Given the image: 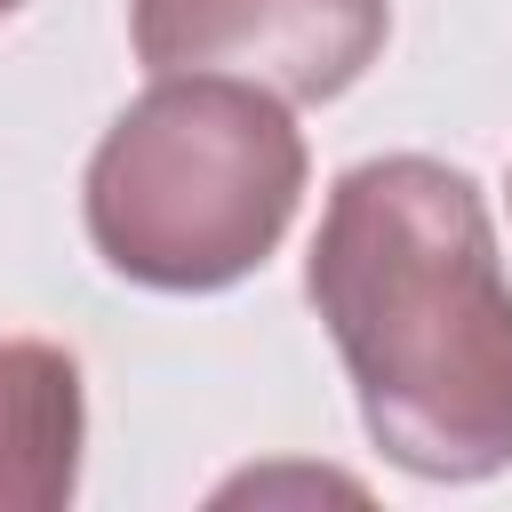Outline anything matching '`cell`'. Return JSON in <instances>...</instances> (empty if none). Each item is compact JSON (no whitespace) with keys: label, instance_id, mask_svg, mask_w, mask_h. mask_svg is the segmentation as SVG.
<instances>
[{"label":"cell","instance_id":"obj_1","mask_svg":"<svg viewBox=\"0 0 512 512\" xmlns=\"http://www.w3.org/2000/svg\"><path fill=\"white\" fill-rule=\"evenodd\" d=\"M304 280L392 464L424 480L512 464V280L472 176L416 152L360 160Z\"/></svg>","mask_w":512,"mask_h":512},{"label":"cell","instance_id":"obj_2","mask_svg":"<svg viewBox=\"0 0 512 512\" xmlns=\"http://www.w3.org/2000/svg\"><path fill=\"white\" fill-rule=\"evenodd\" d=\"M304 192V136L272 88L160 72L88 160V232L144 288H224L272 256Z\"/></svg>","mask_w":512,"mask_h":512},{"label":"cell","instance_id":"obj_3","mask_svg":"<svg viewBox=\"0 0 512 512\" xmlns=\"http://www.w3.org/2000/svg\"><path fill=\"white\" fill-rule=\"evenodd\" d=\"M392 0H136L152 72H224L288 104L344 96L384 48Z\"/></svg>","mask_w":512,"mask_h":512},{"label":"cell","instance_id":"obj_4","mask_svg":"<svg viewBox=\"0 0 512 512\" xmlns=\"http://www.w3.org/2000/svg\"><path fill=\"white\" fill-rule=\"evenodd\" d=\"M80 472V368L56 344H0V512H56Z\"/></svg>","mask_w":512,"mask_h":512},{"label":"cell","instance_id":"obj_5","mask_svg":"<svg viewBox=\"0 0 512 512\" xmlns=\"http://www.w3.org/2000/svg\"><path fill=\"white\" fill-rule=\"evenodd\" d=\"M8 8H24V0H0V16H8Z\"/></svg>","mask_w":512,"mask_h":512}]
</instances>
